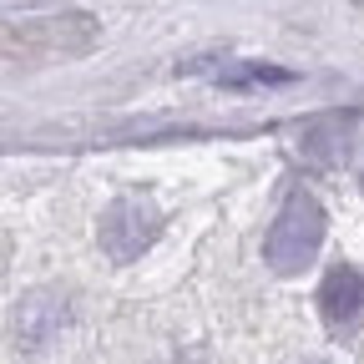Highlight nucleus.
Masks as SVG:
<instances>
[{"mask_svg": "<svg viewBox=\"0 0 364 364\" xmlns=\"http://www.w3.org/2000/svg\"><path fill=\"white\" fill-rule=\"evenodd\" d=\"M162 233V213L147 203V198H117L107 213H102V228H97V238H102V253L117 258V263H132V258H142Z\"/></svg>", "mask_w": 364, "mask_h": 364, "instance_id": "obj_3", "label": "nucleus"}, {"mask_svg": "<svg viewBox=\"0 0 364 364\" xmlns=\"http://www.w3.org/2000/svg\"><path fill=\"white\" fill-rule=\"evenodd\" d=\"M66 324H71V304H66V294H56V289H36V294H26V299L16 304V314H11V344H16L26 359H41L46 349H51V344L66 334Z\"/></svg>", "mask_w": 364, "mask_h": 364, "instance_id": "obj_4", "label": "nucleus"}, {"mask_svg": "<svg viewBox=\"0 0 364 364\" xmlns=\"http://www.w3.org/2000/svg\"><path fill=\"white\" fill-rule=\"evenodd\" d=\"M318 243H324V208H318L314 193L294 188L289 203L279 208V218H273L268 238H263V258L273 273H304L314 263Z\"/></svg>", "mask_w": 364, "mask_h": 364, "instance_id": "obj_1", "label": "nucleus"}, {"mask_svg": "<svg viewBox=\"0 0 364 364\" xmlns=\"http://www.w3.org/2000/svg\"><path fill=\"white\" fill-rule=\"evenodd\" d=\"M309 157L314 162H344V152L354 147V127L344 122V117H334V122H318L314 132H309Z\"/></svg>", "mask_w": 364, "mask_h": 364, "instance_id": "obj_6", "label": "nucleus"}, {"mask_svg": "<svg viewBox=\"0 0 364 364\" xmlns=\"http://www.w3.org/2000/svg\"><path fill=\"white\" fill-rule=\"evenodd\" d=\"M318 314L334 334H349L364 324V273H354L349 263L329 268L324 284H318Z\"/></svg>", "mask_w": 364, "mask_h": 364, "instance_id": "obj_5", "label": "nucleus"}, {"mask_svg": "<svg viewBox=\"0 0 364 364\" xmlns=\"http://www.w3.org/2000/svg\"><path fill=\"white\" fill-rule=\"evenodd\" d=\"M279 81H294V76L279 66H238L223 76V86H279Z\"/></svg>", "mask_w": 364, "mask_h": 364, "instance_id": "obj_7", "label": "nucleus"}, {"mask_svg": "<svg viewBox=\"0 0 364 364\" xmlns=\"http://www.w3.org/2000/svg\"><path fill=\"white\" fill-rule=\"evenodd\" d=\"M91 46V21L81 16H36V21H0V61H41Z\"/></svg>", "mask_w": 364, "mask_h": 364, "instance_id": "obj_2", "label": "nucleus"}]
</instances>
